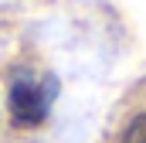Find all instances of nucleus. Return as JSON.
<instances>
[{"instance_id":"f257e3e1","label":"nucleus","mask_w":146,"mask_h":143,"mask_svg":"<svg viewBox=\"0 0 146 143\" xmlns=\"http://www.w3.org/2000/svg\"><path fill=\"white\" fill-rule=\"evenodd\" d=\"M58 75L51 72H27L21 68L10 78V92H7V109H10V119L17 126H37L48 119V112L58 99Z\"/></svg>"}]
</instances>
